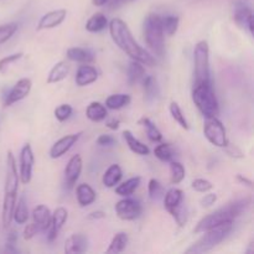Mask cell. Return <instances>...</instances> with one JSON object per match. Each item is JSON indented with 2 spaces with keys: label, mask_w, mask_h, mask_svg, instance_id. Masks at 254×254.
Segmentation results:
<instances>
[{
  "label": "cell",
  "mask_w": 254,
  "mask_h": 254,
  "mask_svg": "<svg viewBox=\"0 0 254 254\" xmlns=\"http://www.w3.org/2000/svg\"><path fill=\"white\" fill-rule=\"evenodd\" d=\"M5 252H6V253H17L19 251L15 248V245H11V243H6V245H5Z\"/></svg>",
  "instance_id": "db71d44e"
},
{
  "label": "cell",
  "mask_w": 254,
  "mask_h": 254,
  "mask_svg": "<svg viewBox=\"0 0 254 254\" xmlns=\"http://www.w3.org/2000/svg\"><path fill=\"white\" fill-rule=\"evenodd\" d=\"M164 207L173 216L180 227L188 222V211L184 207V191L180 189L171 188L164 193Z\"/></svg>",
  "instance_id": "ba28073f"
},
{
  "label": "cell",
  "mask_w": 254,
  "mask_h": 254,
  "mask_svg": "<svg viewBox=\"0 0 254 254\" xmlns=\"http://www.w3.org/2000/svg\"><path fill=\"white\" fill-rule=\"evenodd\" d=\"M37 233H39V230H37V227L35 226V223H29V225H26V227L24 228V240H32Z\"/></svg>",
  "instance_id": "7dc6e473"
},
{
  "label": "cell",
  "mask_w": 254,
  "mask_h": 254,
  "mask_svg": "<svg viewBox=\"0 0 254 254\" xmlns=\"http://www.w3.org/2000/svg\"><path fill=\"white\" fill-rule=\"evenodd\" d=\"M192 101L198 112L206 119L218 116L220 106H218V99L216 97L212 82L193 84Z\"/></svg>",
  "instance_id": "277c9868"
},
{
  "label": "cell",
  "mask_w": 254,
  "mask_h": 254,
  "mask_svg": "<svg viewBox=\"0 0 254 254\" xmlns=\"http://www.w3.org/2000/svg\"><path fill=\"white\" fill-rule=\"evenodd\" d=\"M122 176H123V171H122V168L118 165V164H112L108 169L104 173L103 178H102V183L106 188L112 189L116 188L122 180Z\"/></svg>",
  "instance_id": "484cf974"
},
{
  "label": "cell",
  "mask_w": 254,
  "mask_h": 254,
  "mask_svg": "<svg viewBox=\"0 0 254 254\" xmlns=\"http://www.w3.org/2000/svg\"><path fill=\"white\" fill-rule=\"evenodd\" d=\"M148 193L151 200H159V198H161L164 196L165 190H164L160 181H158L156 179H150V181L148 184Z\"/></svg>",
  "instance_id": "ab89813d"
},
{
  "label": "cell",
  "mask_w": 254,
  "mask_h": 254,
  "mask_svg": "<svg viewBox=\"0 0 254 254\" xmlns=\"http://www.w3.org/2000/svg\"><path fill=\"white\" fill-rule=\"evenodd\" d=\"M104 217H106V213L103 211H93L88 215L89 220H102Z\"/></svg>",
  "instance_id": "816d5d0a"
},
{
  "label": "cell",
  "mask_w": 254,
  "mask_h": 254,
  "mask_svg": "<svg viewBox=\"0 0 254 254\" xmlns=\"http://www.w3.org/2000/svg\"><path fill=\"white\" fill-rule=\"evenodd\" d=\"M191 188L195 191L201 193H206L208 191H211L213 189V184L211 181L206 180V179H196V180L192 181L191 184Z\"/></svg>",
  "instance_id": "7bdbcfd3"
},
{
  "label": "cell",
  "mask_w": 254,
  "mask_h": 254,
  "mask_svg": "<svg viewBox=\"0 0 254 254\" xmlns=\"http://www.w3.org/2000/svg\"><path fill=\"white\" fill-rule=\"evenodd\" d=\"M29 220V208H27L25 197H20L15 203L14 212H12V221L17 225H24Z\"/></svg>",
  "instance_id": "836d02e7"
},
{
  "label": "cell",
  "mask_w": 254,
  "mask_h": 254,
  "mask_svg": "<svg viewBox=\"0 0 254 254\" xmlns=\"http://www.w3.org/2000/svg\"><path fill=\"white\" fill-rule=\"evenodd\" d=\"M232 228L233 222H226L205 231V232H202V237L198 238L189 250H186V253L201 254L210 252L213 248L217 247L221 242L225 241V238L230 235Z\"/></svg>",
  "instance_id": "5b68a950"
},
{
  "label": "cell",
  "mask_w": 254,
  "mask_h": 254,
  "mask_svg": "<svg viewBox=\"0 0 254 254\" xmlns=\"http://www.w3.org/2000/svg\"><path fill=\"white\" fill-rule=\"evenodd\" d=\"M180 19L178 15H165L161 16V26H163L164 34L168 36H174L178 32Z\"/></svg>",
  "instance_id": "e575fe53"
},
{
  "label": "cell",
  "mask_w": 254,
  "mask_h": 254,
  "mask_svg": "<svg viewBox=\"0 0 254 254\" xmlns=\"http://www.w3.org/2000/svg\"><path fill=\"white\" fill-rule=\"evenodd\" d=\"M69 73V66L64 61H59L57 64H54L51 69L49 72V76H47L46 82L49 84H55L62 82L64 79H66V77Z\"/></svg>",
  "instance_id": "603a6c76"
},
{
  "label": "cell",
  "mask_w": 254,
  "mask_h": 254,
  "mask_svg": "<svg viewBox=\"0 0 254 254\" xmlns=\"http://www.w3.org/2000/svg\"><path fill=\"white\" fill-rule=\"evenodd\" d=\"M51 211L46 205H37L32 210V220L39 232H46L51 226Z\"/></svg>",
  "instance_id": "ac0fdd59"
},
{
  "label": "cell",
  "mask_w": 254,
  "mask_h": 254,
  "mask_svg": "<svg viewBox=\"0 0 254 254\" xmlns=\"http://www.w3.org/2000/svg\"><path fill=\"white\" fill-rule=\"evenodd\" d=\"M154 155H155L160 161L170 163V161H173L174 158H175V150H174V148L170 144L161 143L155 146V149H154Z\"/></svg>",
  "instance_id": "d590c367"
},
{
  "label": "cell",
  "mask_w": 254,
  "mask_h": 254,
  "mask_svg": "<svg viewBox=\"0 0 254 254\" xmlns=\"http://www.w3.org/2000/svg\"><path fill=\"white\" fill-rule=\"evenodd\" d=\"M67 59L78 64H91L94 61V54L83 47H69L66 52Z\"/></svg>",
  "instance_id": "7402d4cb"
},
{
  "label": "cell",
  "mask_w": 254,
  "mask_h": 254,
  "mask_svg": "<svg viewBox=\"0 0 254 254\" xmlns=\"http://www.w3.org/2000/svg\"><path fill=\"white\" fill-rule=\"evenodd\" d=\"M116 213L123 221H135L143 213V206L140 201L131 198L130 196L122 198L116 203Z\"/></svg>",
  "instance_id": "30bf717a"
},
{
  "label": "cell",
  "mask_w": 254,
  "mask_h": 254,
  "mask_svg": "<svg viewBox=\"0 0 254 254\" xmlns=\"http://www.w3.org/2000/svg\"><path fill=\"white\" fill-rule=\"evenodd\" d=\"M19 189V174L16 170V161L11 151H7L6 156V175H5L4 198H2L1 222L2 227L6 230L12 222V212L17 197Z\"/></svg>",
  "instance_id": "3957f363"
},
{
  "label": "cell",
  "mask_w": 254,
  "mask_h": 254,
  "mask_svg": "<svg viewBox=\"0 0 254 254\" xmlns=\"http://www.w3.org/2000/svg\"><path fill=\"white\" fill-rule=\"evenodd\" d=\"M253 252H254V250H253V242H251V243H250V250L246 251V253H247V254H252Z\"/></svg>",
  "instance_id": "9f6ffc18"
},
{
  "label": "cell",
  "mask_w": 254,
  "mask_h": 254,
  "mask_svg": "<svg viewBox=\"0 0 254 254\" xmlns=\"http://www.w3.org/2000/svg\"><path fill=\"white\" fill-rule=\"evenodd\" d=\"M128 235L126 232H118L113 238H112L111 243H109L108 248L106 252L109 254H118L122 253L126 250L127 245H128Z\"/></svg>",
  "instance_id": "d6a6232c"
},
{
  "label": "cell",
  "mask_w": 254,
  "mask_h": 254,
  "mask_svg": "<svg viewBox=\"0 0 254 254\" xmlns=\"http://www.w3.org/2000/svg\"><path fill=\"white\" fill-rule=\"evenodd\" d=\"M144 39L146 45L158 57L165 55V40L161 26V16L158 14H149L144 20Z\"/></svg>",
  "instance_id": "8992f818"
},
{
  "label": "cell",
  "mask_w": 254,
  "mask_h": 254,
  "mask_svg": "<svg viewBox=\"0 0 254 254\" xmlns=\"http://www.w3.org/2000/svg\"><path fill=\"white\" fill-rule=\"evenodd\" d=\"M236 24L241 27H245L253 35V11L250 6L238 2L235 7V14H233Z\"/></svg>",
  "instance_id": "e0dca14e"
},
{
  "label": "cell",
  "mask_w": 254,
  "mask_h": 254,
  "mask_svg": "<svg viewBox=\"0 0 254 254\" xmlns=\"http://www.w3.org/2000/svg\"><path fill=\"white\" fill-rule=\"evenodd\" d=\"M122 134H123V138L124 140H126L128 148L130 149L134 154H136V155H141V156L149 155V153H150L149 146L145 145L144 143H141L140 140H138V139L133 135V133H131L130 130H123V133Z\"/></svg>",
  "instance_id": "d4e9b609"
},
{
  "label": "cell",
  "mask_w": 254,
  "mask_h": 254,
  "mask_svg": "<svg viewBox=\"0 0 254 254\" xmlns=\"http://www.w3.org/2000/svg\"><path fill=\"white\" fill-rule=\"evenodd\" d=\"M203 135L212 145L217 148H225L228 144L226 128L217 117L206 119L203 124Z\"/></svg>",
  "instance_id": "9c48e42d"
},
{
  "label": "cell",
  "mask_w": 254,
  "mask_h": 254,
  "mask_svg": "<svg viewBox=\"0 0 254 254\" xmlns=\"http://www.w3.org/2000/svg\"><path fill=\"white\" fill-rule=\"evenodd\" d=\"M108 1L109 0H92V4H93L94 6H103V5H106Z\"/></svg>",
  "instance_id": "11a10c76"
},
{
  "label": "cell",
  "mask_w": 254,
  "mask_h": 254,
  "mask_svg": "<svg viewBox=\"0 0 254 254\" xmlns=\"http://www.w3.org/2000/svg\"><path fill=\"white\" fill-rule=\"evenodd\" d=\"M117 140L114 136L109 135V134H102L97 138V144L99 146H113L116 145Z\"/></svg>",
  "instance_id": "f6af8a7d"
},
{
  "label": "cell",
  "mask_w": 254,
  "mask_h": 254,
  "mask_svg": "<svg viewBox=\"0 0 254 254\" xmlns=\"http://www.w3.org/2000/svg\"><path fill=\"white\" fill-rule=\"evenodd\" d=\"M208 82H212L210 71V47L206 40H201L193 50V84Z\"/></svg>",
  "instance_id": "52a82bcc"
},
{
  "label": "cell",
  "mask_w": 254,
  "mask_h": 254,
  "mask_svg": "<svg viewBox=\"0 0 254 254\" xmlns=\"http://www.w3.org/2000/svg\"><path fill=\"white\" fill-rule=\"evenodd\" d=\"M107 128H109L111 130H117V129H119V126H121V122H119V119H111V121H108L106 123Z\"/></svg>",
  "instance_id": "f907efd6"
},
{
  "label": "cell",
  "mask_w": 254,
  "mask_h": 254,
  "mask_svg": "<svg viewBox=\"0 0 254 254\" xmlns=\"http://www.w3.org/2000/svg\"><path fill=\"white\" fill-rule=\"evenodd\" d=\"M170 175H171V184L173 185H179L184 181L186 176L185 166L180 163V161H170Z\"/></svg>",
  "instance_id": "8d00e7d4"
},
{
  "label": "cell",
  "mask_w": 254,
  "mask_h": 254,
  "mask_svg": "<svg viewBox=\"0 0 254 254\" xmlns=\"http://www.w3.org/2000/svg\"><path fill=\"white\" fill-rule=\"evenodd\" d=\"M24 54L22 52H16V54L7 55V56L0 59V74H5L9 69V67L11 66L14 62L19 61L20 59H22Z\"/></svg>",
  "instance_id": "60d3db41"
},
{
  "label": "cell",
  "mask_w": 254,
  "mask_h": 254,
  "mask_svg": "<svg viewBox=\"0 0 254 254\" xmlns=\"http://www.w3.org/2000/svg\"><path fill=\"white\" fill-rule=\"evenodd\" d=\"M252 203V198L251 197H242L237 198L235 201H231L227 205L222 206L218 210L213 211L210 215L205 216L201 218L196 225L193 232L195 233H202L205 231L210 230V228L216 227L218 225H222L226 222H233L237 217H240Z\"/></svg>",
  "instance_id": "7a4b0ae2"
},
{
  "label": "cell",
  "mask_w": 254,
  "mask_h": 254,
  "mask_svg": "<svg viewBox=\"0 0 254 254\" xmlns=\"http://www.w3.org/2000/svg\"><path fill=\"white\" fill-rule=\"evenodd\" d=\"M66 16H67V10L64 9H57V10H52V11L46 12V14L39 20V24H37L36 30L37 31H41V30L55 29V27L60 26V25L64 21Z\"/></svg>",
  "instance_id": "2e32d148"
},
{
  "label": "cell",
  "mask_w": 254,
  "mask_h": 254,
  "mask_svg": "<svg viewBox=\"0 0 254 254\" xmlns=\"http://www.w3.org/2000/svg\"><path fill=\"white\" fill-rule=\"evenodd\" d=\"M139 124L144 127V129L146 130V135H148V139L153 143H160L163 140V134L159 130L158 127L148 118V117H141L139 119Z\"/></svg>",
  "instance_id": "1f68e13d"
},
{
  "label": "cell",
  "mask_w": 254,
  "mask_h": 254,
  "mask_svg": "<svg viewBox=\"0 0 254 254\" xmlns=\"http://www.w3.org/2000/svg\"><path fill=\"white\" fill-rule=\"evenodd\" d=\"M17 241V233L14 232V231H11V232L7 235V238H6V243H11V245H15Z\"/></svg>",
  "instance_id": "f5cc1de1"
},
{
  "label": "cell",
  "mask_w": 254,
  "mask_h": 254,
  "mask_svg": "<svg viewBox=\"0 0 254 254\" xmlns=\"http://www.w3.org/2000/svg\"><path fill=\"white\" fill-rule=\"evenodd\" d=\"M32 82L30 78H20L16 83L12 86V88L10 89L9 93L5 96L4 98V107H10L12 104L17 103V102L22 101L24 98H26L27 96L31 92Z\"/></svg>",
  "instance_id": "7c38bea8"
},
{
  "label": "cell",
  "mask_w": 254,
  "mask_h": 254,
  "mask_svg": "<svg viewBox=\"0 0 254 254\" xmlns=\"http://www.w3.org/2000/svg\"><path fill=\"white\" fill-rule=\"evenodd\" d=\"M89 241L87 236L82 233H74L69 236L64 242V253L73 254V253H84L88 250Z\"/></svg>",
  "instance_id": "ffe728a7"
},
{
  "label": "cell",
  "mask_w": 254,
  "mask_h": 254,
  "mask_svg": "<svg viewBox=\"0 0 254 254\" xmlns=\"http://www.w3.org/2000/svg\"><path fill=\"white\" fill-rule=\"evenodd\" d=\"M108 19H107L106 15L103 12H96V14L92 15L86 22V30L92 34H97V32H102L103 30H106L108 27Z\"/></svg>",
  "instance_id": "4316f807"
},
{
  "label": "cell",
  "mask_w": 254,
  "mask_h": 254,
  "mask_svg": "<svg viewBox=\"0 0 254 254\" xmlns=\"http://www.w3.org/2000/svg\"><path fill=\"white\" fill-rule=\"evenodd\" d=\"M72 113H73V108H72L71 104H67V103L60 104L54 112L56 119L59 122H61V123H64V122H66L67 119H69V117L72 116Z\"/></svg>",
  "instance_id": "b9f144b4"
},
{
  "label": "cell",
  "mask_w": 254,
  "mask_h": 254,
  "mask_svg": "<svg viewBox=\"0 0 254 254\" xmlns=\"http://www.w3.org/2000/svg\"><path fill=\"white\" fill-rule=\"evenodd\" d=\"M98 79V71L96 67L89 66V64H82L76 72L74 82L78 87H86L94 83Z\"/></svg>",
  "instance_id": "d6986e66"
},
{
  "label": "cell",
  "mask_w": 254,
  "mask_h": 254,
  "mask_svg": "<svg viewBox=\"0 0 254 254\" xmlns=\"http://www.w3.org/2000/svg\"><path fill=\"white\" fill-rule=\"evenodd\" d=\"M109 34L114 44L123 52H126L131 60L141 62L144 66H155L156 60L153 55L140 46L134 39L133 34L129 30L128 25L119 17H114L108 24Z\"/></svg>",
  "instance_id": "6da1fadb"
},
{
  "label": "cell",
  "mask_w": 254,
  "mask_h": 254,
  "mask_svg": "<svg viewBox=\"0 0 254 254\" xmlns=\"http://www.w3.org/2000/svg\"><path fill=\"white\" fill-rule=\"evenodd\" d=\"M82 131H78V133L74 134H68V135L62 136L61 139L56 141L54 145L50 149V158L51 159H59L61 156H64V154L68 153L72 149V146L78 141V139L81 138Z\"/></svg>",
  "instance_id": "5bb4252c"
},
{
  "label": "cell",
  "mask_w": 254,
  "mask_h": 254,
  "mask_svg": "<svg viewBox=\"0 0 254 254\" xmlns=\"http://www.w3.org/2000/svg\"><path fill=\"white\" fill-rule=\"evenodd\" d=\"M131 1H135V0H109L107 4H108L109 9L114 10V9H118V7L123 6V5L129 4V2H131Z\"/></svg>",
  "instance_id": "c3c4849f"
},
{
  "label": "cell",
  "mask_w": 254,
  "mask_h": 254,
  "mask_svg": "<svg viewBox=\"0 0 254 254\" xmlns=\"http://www.w3.org/2000/svg\"><path fill=\"white\" fill-rule=\"evenodd\" d=\"M96 191L88 184H81L76 188L77 202L81 207H87L96 201Z\"/></svg>",
  "instance_id": "44dd1931"
},
{
  "label": "cell",
  "mask_w": 254,
  "mask_h": 254,
  "mask_svg": "<svg viewBox=\"0 0 254 254\" xmlns=\"http://www.w3.org/2000/svg\"><path fill=\"white\" fill-rule=\"evenodd\" d=\"M82 168H83V161H82V158L79 154H76V155H73L68 160L64 171V186L68 190L73 189L74 185L77 184L79 176H81Z\"/></svg>",
  "instance_id": "4fadbf2b"
},
{
  "label": "cell",
  "mask_w": 254,
  "mask_h": 254,
  "mask_svg": "<svg viewBox=\"0 0 254 254\" xmlns=\"http://www.w3.org/2000/svg\"><path fill=\"white\" fill-rule=\"evenodd\" d=\"M169 111H170V114L171 117H173L174 121H175L181 128L185 129V130H189V129H190V126H189V122L188 119H186L185 114L183 113L180 106H179L176 102H171L170 107H169Z\"/></svg>",
  "instance_id": "74e56055"
},
{
  "label": "cell",
  "mask_w": 254,
  "mask_h": 254,
  "mask_svg": "<svg viewBox=\"0 0 254 254\" xmlns=\"http://www.w3.org/2000/svg\"><path fill=\"white\" fill-rule=\"evenodd\" d=\"M131 102V97L129 94L126 93H117L112 94L108 98L106 99L107 109H111V111H118V109L124 108V107L128 106Z\"/></svg>",
  "instance_id": "f1b7e54d"
},
{
  "label": "cell",
  "mask_w": 254,
  "mask_h": 254,
  "mask_svg": "<svg viewBox=\"0 0 254 254\" xmlns=\"http://www.w3.org/2000/svg\"><path fill=\"white\" fill-rule=\"evenodd\" d=\"M236 179H237V181L240 184H242V185H245V186H247V188L252 189L253 183H252V180H250V179H248V178H246V176H243V175H241V174H238V175L236 176Z\"/></svg>",
  "instance_id": "681fc988"
},
{
  "label": "cell",
  "mask_w": 254,
  "mask_h": 254,
  "mask_svg": "<svg viewBox=\"0 0 254 254\" xmlns=\"http://www.w3.org/2000/svg\"><path fill=\"white\" fill-rule=\"evenodd\" d=\"M144 76H145V67H144V64L141 62L131 60L128 66V83L130 86H134L138 82H140Z\"/></svg>",
  "instance_id": "4dcf8cb0"
},
{
  "label": "cell",
  "mask_w": 254,
  "mask_h": 254,
  "mask_svg": "<svg viewBox=\"0 0 254 254\" xmlns=\"http://www.w3.org/2000/svg\"><path fill=\"white\" fill-rule=\"evenodd\" d=\"M141 183L140 176H133V178L128 179L124 183L119 184L116 188V193L118 196H122V197H128V196H131L136 190H138L139 185Z\"/></svg>",
  "instance_id": "83f0119b"
},
{
  "label": "cell",
  "mask_w": 254,
  "mask_h": 254,
  "mask_svg": "<svg viewBox=\"0 0 254 254\" xmlns=\"http://www.w3.org/2000/svg\"><path fill=\"white\" fill-rule=\"evenodd\" d=\"M68 218V212L64 207H57L51 216V226L47 230V240L49 242H54L59 236V232L62 230Z\"/></svg>",
  "instance_id": "9a60e30c"
},
{
  "label": "cell",
  "mask_w": 254,
  "mask_h": 254,
  "mask_svg": "<svg viewBox=\"0 0 254 254\" xmlns=\"http://www.w3.org/2000/svg\"><path fill=\"white\" fill-rule=\"evenodd\" d=\"M216 201H217V195H216V193H213V192L207 193V192H206V195L203 196V197L200 200V203H201V206H202V207L208 208V207H211V206L215 205Z\"/></svg>",
  "instance_id": "bcb514c9"
},
{
  "label": "cell",
  "mask_w": 254,
  "mask_h": 254,
  "mask_svg": "<svg viewBox=\"0 0 254 254\" xmlns=\"http://www.w3.org/2000/svg\"><path fill=\"white\" fill-rule=\"evenodd\" d=\"M86 117L91 122L99 123L108 117V109L101 102H91L86 108Z\"/></svg>",
  "instance_id": "cb8c5ba5"
},
{
  "label": "cell",
  "mask_w": 254,
  "mask_h": 254,
  "mask_svg": "<svg viewBox=\"0 0 254 254\" xmlns=\"http://www.w3.org/2000/svg\"><path fill=\"white\" fill-rule=\"evenodd\" d=\"M223 149H225V151L228 154V155L231 156V158H235V159L245 158V155H243L242 150H241V149L238 148L237 145H233V144L228 143L227 145H226Z\"/></svg>",
  "instance_id": "ee69618b"
},
{
  "label": "cell",
  "mask_w": 254,
  "mask_h": 254,
  "mask_svg": "<svg viewBox=\"0 0 254 254\" xmlns=\"http://www.w3.org/2000/svg\"><path fill=\"white\" fill-rule=\"evenodd\" d=\"M141 84H143V91L145 99L148 102L155 101L159 97V87L156 83L155 78L153 76H144L141 79Z\"/></svg>",
  "instance_id": "f546056e"
},
{
  "label": "cell",
  "mask_w": 254,
  "mask_h": 254,
  "mask_svg": "<svg viewBox=\"0 0 254 254\" xmlns=\"http://www.w3.org/2000/svg\"><path fill=\"white\" fill-rule=\"evenodd\" d=\"M17 29H19V25L16 22H7V24L0 25V45L9 41L17 31Z\"/></svg>",
  "instance_id": "f35d334b"
},
{
  "label": "cell",
  "mask_w": 254,
  "mask_h": 254,
  "mask_svg": "<svg viewBox=\"0 0 254 254\" xmlns=\"http://www.w3.org/2000/svg\"><path fill=\"white\" fill-rule=\"evenodd\" d=\"M35 164V155L31 145L29 143L22 146L20 151V165H19V180L24 185L31 183L32 169Z\"/></svg>",
  "instance_id": "8fae6325"
}]
</instances>
